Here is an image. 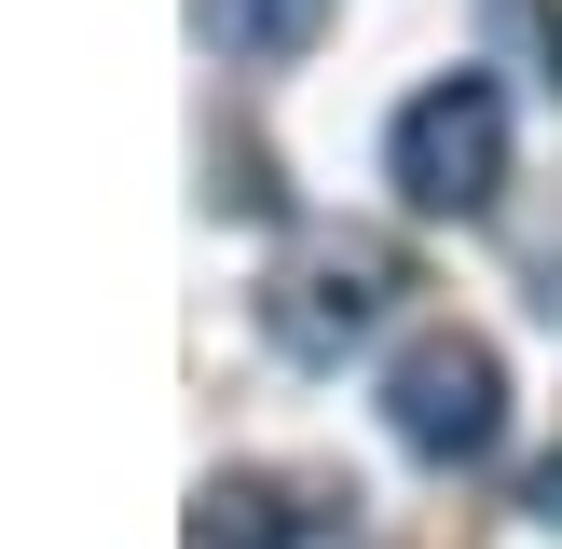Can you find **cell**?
<instances>
[{
  "instance_id": "obj_5",
  "label": "cell",
  "mask_w": 562,
  "mask_h": 549,
  "mask_svg": "<svg viewBox=\"0 0 562 549\" xmlns=\"http://www.w3.org/2000/svg\"><path fill=\"white\" fill-rule=\"evenodd\" d=\"M329 27V0H206V42L220 55H302Z\"/></svg>"
},
{
  "instance_id": "obj_4",
  "label": "cell",
  "mask_w": 562,
  "mask_h": 549,
  "mask_svg": "<svg viewBox=\"0 0 562 549\" xmlns=\"http://www.w3.org/2000/svg\"><path fill=\"white\" fill-rule=\"evenodd\" d=\"M206 522H234L247 549H371L357 536V494H289V481H220Z\"/></svg>"
},
{
  "instance_id": "obj_3",
  "label": "cell",
  "mask_w": 562,
  "mask_h": 549,
  "mask_svg": "<svg viewBox=\"0 0 562 549\" xmlns=\"http://www.w3.org/2000/svg\"><path fill=\"white\" fill-rule=\"evenodd\" d=\"M384 426L412 467H481L508 439V371H494L481 329H412L398 371H384Z\"/></svg>"
},
{
  "instance_id": "obj_2",
  "label": "cell",
  "mask_w": 562,
  "mask_h": 549,
  "mask_svg": "<svg viewBox=\"0 0 562 549\" xmlns=\"http://www.w3.org/2000/svg\"><path fill=\"white\" fill-rule=\"evenodd\" d=\"M398 289H412V261L384 234H302L289 261H274V289H261V329L302 371H344V357L398 316Z\"/></svg>"
},
{
  "instance_id": "obj_1",
  "label": "cell",
  "mask_w": 562,
  "mask_h": 549,
  "mask_svg": "<svg viewBox=\"0 0 562 549\" xmlns=\"http://www.w3.org/2000/svg\"><path fill=\"white\" fill-rule=\"evenodd\" d=\"M384 179H398L412 220H481L508 192V97H494V69H439L426 97H398Z\"/></svg>"
}]
</instances>
